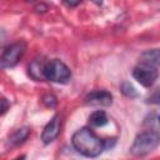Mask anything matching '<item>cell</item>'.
<instances>
[{
  "label": "cell",
  "mask_w": 160,
  "mask_h": 160,
  "mask_svg": "<svg viewBox=\"0 0 160 160\" xmlns=\"http://www.w3.org/2000/svg\"><path fill=\"white\" fill-rule=\"evenodd\" d=\"M71 142L74 149L86 158H96L105 150L104 141L100 138H98L90 128L86 126L74 132Z\"/></svg>",
  "instance_id": "1"
},
{
  "label": "cell",
  "mask_w": 160,
  "mask_h": 160,
  "mask_svg": "<svg viewBox=\"0 0 160 160\" xmlns=\"http://www.w3.org/2000/svg\"><path fill=\"white\" fill-rule=\"evenodd\" d=\"M160 138L158 132L154 131H145L134 139V142L130 148V152L135 156H144L155 150L159 145Z\"/></svg>",
  "instance_id": "2"
},
{
  "label": "cell",
  "mask_w": 160,
  "mask_h": 160,
  "mask_svg": "<svg viewBox=\"0 0 160 160\" xmlns=\"http://www.w3.org/2000/svg\"><path fill=\"white\" fill-rule=\"evenodd\" d=\"M44 79L56 82L66 84L71 78V71L65 62L59 59H54L44 65Z\"/></svg>",
  "instance_id": "3"
},
{
  "label": "cell",
  "mask_w": 160,
  "mask_h": 160,
  "mask_svg": "<svg viewBox=\"0 0 160 160\" xmlns=\"http://www.w3.org/2000/svg\"><path fill=\"white\" fill-rule=\"evenodd\" d=\"M25 50H26V45L24 41H16L9 45L0 56V66L2 69H11L16 66L21 60V58L24 56Z\"/></svg>",
  "instance_id": "4"
},
{
  "label": "cell",
  "mask_w": 160,
  "mask_h": 160,
  "mask_svg": "<svg viewBox=\"0 0 160 160\" xmlns=\"http://www.w3.org/2000/svg\"><path fill=\"white\" fill-rule=\"evenodd\" d=\"M132 76L140 85H142L145 88H150L155 82V80L158 79V70L140 65V66L134 68Z\"/></svg>",
  "instance_id": "5"
},
{
  "label": "cell",
  "mask_w": 160,
  "mask_h": 160,
  "mask_svg": "<svg viewBox=\"0 0 160 160\" xmlns=\"http://www.w3.org/2000/svg\"><path fill=\"white\" fill-rule=\"evenodd\" d=\"M61 129V120L59 115L52 116V119L45 125L42 132H41V140L44 144H50L60 134Z\"/></svg>",
  "instance_id": "6"
},
{
  "label": "cell",
  "mask_w": 160,
  "mask_h": 160,
  "mask_svg": "<svg viewBox=\"0 0 160 160\" xmlns=\"http://www.w3.org/2000/svg\"><path fill=\"white\" fill-rule=\"evenodd\" d=\"M86 104L92 106H110L112 102V95L105 90L91 91L85 98Z\"/></svg>",
  "instance_id": "7"
},
{
  "label": "cell",
  "mask_w": 160,
  "mask_h": 160,
  "mask_svg": "<svg viewBox=\"0 0 160 160\" xmlns=\"http://www.w3.org/2000/svg\"><path fill=\"white\" fill-rule=\"evenodd\" d=\"M140 65L148 66V68H152L156 69L159 68V61H160V52L159 49H151V50H146L140 55Z\"/></svg>",
  "instance_id": "8"
},
{
  "label": "cell",
  "mask_w": 160,
  "mask_h": 160,
  "mask_svg": "<svg viewBox=\"0 0 160 160\" xmlns=\"http://www.w3.org/2000/svg\"><path fill=\"white\" fill-rule=\"evenodd\" d=\"M30 132H31V130H30V128H28V126H22V128H19V129L14 130V131L9 135L8 144H9L10 146H15V145H19V144L24 142V141L29 138Z\"/></svg>",
  "instance_id": "9"
},
{
  "label": "cell",
  "mask_w": 160,
  "mask_h": 160,
  "mask_svg": "<svg viewBox=\"0 0 160 160\" xmlns=\"http://www.w3.org/2000/svg\"><path fill=\"white\" fill-rule=\"evenodd\" d=\"M89 122L91 126H95V128H100V126H104L109 122V119H108V115L105 111L102 110H96L94 111L90 116H89Z\"/></svg>",
  "instance_id": "10"
},
{
  "label": "cell",
  "mask_w": 160,
  "mask_h": 160,
  "mask_svg": "<svg viewBox=\"0 0 160 160\" xmlns=\"http://www.w3.org/2000/svg\"><path fill=\"white\" fill-rule=\"evenodd\" d=\"M44 62L39 60H34L29 66V74L34 80H42L44 79Z\"/></svg>",
  "instance_id": "11"
},
{
  "label": "cell",
  "mask_w": 160,
  "mask_h": 160,
  "mask_svg": "<svg viewBox=\"0 0 160 160\" xmlns=\"http://www.w3.org/2000/svg\"><path fill=\"white\" fill-rule=\"evenodd\" d=\"M121 92H122L125 96H128V98H138V96H139L138 90H136L130 82H128V81H124V82L121 84Z\"/></svg>",
  "instance_id": "12"
},
{
  "label": "cell",
  "mask_w": 160,
  "mask_h": 160,
  "mask_svg": "<svg viewBox=\"0 0 160 160\" xmlns=\"http://www.w3.org/2000/svg\"><path fill=\"white\" fill-rule=\"evenodd\" d=\"M42 104L46 106V108H55L56 104H58V100H56V96L52 95V94H46L42 96Z\"/></svg>",
  "instance_id": "13"
},
{
  "label": "cell",
  "mask_w": 160,
  "mask_h": 160,
  "mask_svg": "<svg viewBox=\"0 0 160 160\" xmlns=\"http://www.w3.org/2000/svg\"><path fill=\"white\" fill-rule=\"evenodd\" d=\"M9 106H10L9 101L5 98H0V115L5 114L9 110Z\"/></svg>",
  "instance_id": "14"
},
{
  "label": "cell",
  "mask_w": 160,
  "mask_h": 160,
  "mask_svg": "<svg viewBox=\"0 0 160 160\" xmlns=\"http://www.w3.org/2000/svg\"><path fill=\"white\" fill-rule=\"evenodd\" d=\"M102 141H104V149L105 150L109 149V148H112L115 145V142H116L115 139H106V140H102Z\"/></svg>",
  "instance_id": "15"
},
{
  "label": "cell",
  "mask_w": 160,
  "mask_h": 160,
  "mask_svg": "<svg viewBox=\"0 0 160 160\" xmlns=\"http://www.w3.org/2000/svg\"><path fill=\"white\" fill-rule=\"evenodd\" d=\"M149 100H150V102H152V104H159V91L156 90L155 94H154V96H152L151 99H149Z\"/></svg>",
  "instance_id": "16"
},
{
  "label": "cell",
  "mask_w": 160,
  "mask_h": 160,
  "mask_svg": "<svg viewBox=\"0 0 160 160\" xmlns=\"http://www.w3.org/2000/svg\"><path fill=\"white\" fill-rule=\"evenodd\" d=\"M5 39H6V32H5L4 29H0V46L4 44Z\"/></svg>",
  "instance_id": "17"
},
{
  "label": "cell",
  "mask_w": 160,
  "mask_h": 160,
  "mask_svg": "<svg viewBox=\"0 0 160 160\" xmlns=\"http://www.w3.org/2000/svg\"><path fill=\"white\" fill-rule=\"evenodd\" d=\"M64 4H65L66 6H70V8H72V6H76V5H79L80 2H79V1H76V2H72V1H70V2H68V1H65Z\"/></svg>",
  "instance_id": "18"
},
{
  "label": "cell",
  "mask_w": 160,
  "mask_h": 160,
  "mask_svg": "<svg viewBox=\"0 0 160 160\" xmlns=\"http://www.w3.org/2000/svg\"><path fill=\"white\" fill-rule=\"evenodd\" d=\"M15 160H25V156H20V158H18V159H15Z\"/></svg>",
  "instance_id": "19"
}]
</instances>
